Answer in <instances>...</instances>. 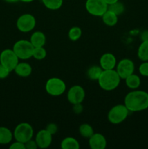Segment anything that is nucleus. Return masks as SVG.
<instances>
[{
	"instance_id": "10",
	"label": "nucleus",
	"mask_w": 148,
	"mask_h": 149,
	"mask_svg": "<svg viewBox=\"0 0 148 149\" xmlns=\"http://www.w3.org/2000/svg\"><path fill=\"white\" fill-rule=\"evenodd\" d=\"M135 70V65L133 61L129 58L122 59L117 63L115 71L121 79H125L131 74H133Z\"/></svg>"
},
{
	"instance_id": "3",
	"label": "nucleus",
	"mask_w": 148,
	"mask_h": 149,
	"mask_svg": "<svg viewBox=\"0 0 148 149\" xmlns=\"http://www.w3.org/2000/svg\"><path fill=\"white\" fill-rule=\"evenodd\" d=\"M12 49L19 59L26 61L32 58L34 47L29 40L20 39L14 44Z\"/></svg>"
},
{
	"instance_id": "7",
	"label": "nucleus",
	"mask_w": 148,
	"mask_h": 149,
	"mask_svg": "<svg viewBox=\"0 0 148 149\" xmlns=\"http://www.w3.org/2000/svg\"><path fill=\"white\" fill-rule=\"evenodd\" d=\"M36 18L30 13L21 15L16 21V27L22 33H28L32 31L36 27Z\"/></svg>"
},
{
	"instance_id": "6",
	"label": "nucleus",
	"mask_w": 148,
	"mask_h": 149,
	"mask_svg": "<svg viewBox=\"0 0 148 149\" xmlns=\"http://www.w3.org/2000/svg\"><path fill=\"white\" fill-rule=\"evenodd\" d=\"M45 90L49 95L57 97L65 93L66 90V84L60 78L51 77L46 81Z\"/></svg>"
},
{
	"instance_id": "11",
	"label": "nucleus",
	"mask_w": 148,
	"mask_h": 149,
	"mask_svg": "<svg viewBox=\"0 0 148 149\" xmlns=\"http://www.w3.org/2000/svg\"><path fill=\"white\" fill-rule=\"evenodd\" d=\"M85 90L80 85L72 86L68 90V94H67L68 100L72 105L81 103L85 99Z\"/></svg>"
},
{
	"instance_id": "31",
	"label": "nucleus",
	"mask_w": 148,
	"mask_h": 149,
	"mask_svg": "<svg viewBox=\"0 0 148 149\" xmlns=\"http://www.w3.org/2000/svg\"><path fill=\"white\" fill-rule=\"evenodd\" d=\"M10 149H26V146L23 143L20 142V141H15V142L12 143L11 145L10 146Z\"/></svg>"
},
{
	"instance_id": "32",
	"label": "nucleus",
	"mask_w": 148,
	"mask_h": 149,
	"mask_svg": "<svg viewBox=\"0 0 148 149\" xmlns=\"http://www.w3.org/2000/svg\"><path fill=\"white\" fill-rule=\"evenodd\" d=\"M26 146V149H36L38 148V146L36 144L35 140H33V138L30 140H29L28 141L25 143Z\"/></svg>"
},
{
	"instance_id": "9",
	"label": "nucleus",
	"mask_w": 148,
	"mask_h": 149,
	"mask_svg": "<svg viewBox=\"0 0 148 149\" xmlns=\"http://www.w3.org/2000/svg\"><path fill=\"white\" fill-rule=\"evenodd\" d=\"M20 59L12 49H5L0 53V63L10 70L14 71Z\"/></svg>"
},
{
	"instance_id": "33",
	"label": "nucleus",
	"mask_w": 148,
	"mask_h": 149,
	"mask_svg": "<svg viewBox=\"0 0 148 149\" xmlns=\"http://www.w3.org/2000/svg\"><path fill=\"white\" fill-rule=\"evenodd\" d=\"M73 111L76 114H80L82 113L83 110H84V107H83L81 103H77V104L73 105Z\"/></svg>"
},
{
	"instance_id": "28",
	"label": "nucleus",
	"mask_w": 148,
	"mask_h": 149,
	"mask_svg": "<svg viewBox=\"0 0 148 149\" xmlns=\"http://www.w3.org/2000/svg\"><path fill=\"white\" fill-rule=\"evenodd\" d=\"M139 74L143 77H148V62L143 61L139 67Z\"/></svg>"
},
{
	"instance_id": "23",
	"label": "nucleus",
	"mask_w": 148,
	"mask_h": 149,
	"mask_svg": "<svg viewBox=\"0 0 148 149\" xmlns=\"http://www.w3.org/2000/svg\"><path fill=\"white\" fill-rule=\"evenodd\" d=\"M78 132L83 138H87V139H89L94 133V129L91 125L87 123H84L80 125L78 128Z\"/></svg>"
},
{
	"instance_id": "18",
	"label": "nucleus",
	"mask_w": 148,
	"mask_h": 149,
	"mask_svg": "<svg viewBox=\"0 0 148 149\" xmlns=\"http://www.w3.org/2000/svg\"><path fill=\"white\" fill-rule=\"evenodd\" d=\"M101 17L104 24L110 27L115 26L118 20V16L109 10H107Z\"/></svg>"
},
{
	"instance_id": "13",
	"label": "nucleus",
	"mask_w": 148,
	"mask_h": 149,
	"mask_svg": "<svg viewBox=\"0 0 148 149\" xmlns=\"http://www.w3.org/2000/svg\"><path fill=\"white\" fill-rule=\"evenodd\" d=\"M117 65V60L113 54L107 52L100 57V65L102 70L115 69Z\"/></svg>"
},
{
	"instance_id": "36",
	"label": "nucleus",
	"mask_w": 148,
	"mask_h": 149,
	"mask_svg": "<svg viewBox=\"0 0 148 149\" xmlns=\"http://www.w3.org/2000/svg\"><path fill=\"white\" fill-rule=\"evenodd\" d=\"M4 1L7 3H16L19 1V0H4Z\"/></svg>"
},
{
	"instance_id": "35",
	"label": "nucleus",
	"mask_w": 148,
	"mask_h": 149,
	"mask_svg": "<svg viewBox=\"0 0 148 149\" xmlns=\"http://www.w3.org/2000/svg\"><path fill=\"white\" fill-rule=\"evenodd\" d=\"M104 1H105L106 4H107V5H110V4L117 2V1H118L119 0H104Z\"/></svg>"
},
{
	"instance_id": "16",
	"label": "nucleus",
	"mask_w": 148,
	"mask_h": 149,
	"mask_svg": "<svg viewBox=\"0 0 148 149\" xmlns=\"http://www.w3.org/2000/svg\"><path fill=\"white\" fill-rule=\"evenodd\" d=\"M29 41L34 47H44L46 42V38L43 32L40 31H36L32 33Z\"/></svg>"
},
{
	"instance_id": "19",
	"label": "nucleus",
	"mask_w": 148,
	"mask_h": 149,
	"mask_svg": "<svg viewBox=\"0 0 148 149\" xmlns=\"http://www.w3.org/2000/svg\"><path fill=\"white\" fill-rule=\"evenodd\" d=\"M60 147L62 149H79L80 144L75 138L66 137L61 141Z\"/></svg>"
},
{
	"instance_id": "24",
	"label": "nucleus",
	"mask_w": 148,
	"mask_h": 149,
	"mask_svg": "<svg viewBox=\"0 0 148 149\" xmlns=\"http://www.w3.org/2000/svg\"><path fill=\"white\" fill-rule=\"evenodd\" d=\"M46 8L50 10H57L62 7L63 0H42Z\"/></svg>"
},
{
	"instance_id": "17",
	"label": "nucleus",
	"mask_w": 148,
	"mask_h": 149,
	"mask_svg": "<svg viewBox=\"0 0 148 149\" xmlns=\"http://www.w3.org/2000/svg\"><path fill=\"white\" fill-rule=\"evenodd\" d=\"M13 138V132L6 127H0V145L10 143Z\"/></svg>"
},
{
	"instance_id": "38",
	"label": "nucleus",
	"mask_w": 148,
	"mask_h": 149,
	"mask_svg": "<svg viewBox=\"0 0 148 149\" xmlns=\"http://www.w3.org/2000/svg\"><path fill=\"white\" fill-rule=\"evenodd\" d=\"M41 1H42V0H41Z\"/></svg>"
},
{
	"instance_id": "22",
	"label": "nucleus",
	"mask_w": 148,
	"mask_h": 149,
	"mask_svg": "<svg viewBox=\"0 0 148 149\" xmlns=\"http://www.w3.org/2000/svg\"><path fill=\"white\" fill-rule=\"evenodd\" d=\"M137 56L142 61H148V41L142 42L137 50Z\"/></svg>"
},
{
	"instance_id": "12",
	"label": "nucleus",
	"mask_w": 148,
	"mask_h": 149,
	"mask_svg": "<svg viewBox=\"0 0 148 149\" xmlns=\"http://www.w3.org/2000/svg\"><path fill=\"white\" fill-rule=\"evenodd\" d=\"M34 140L37 144L38 148L41 149L47 148L52 144V135L46 129H42L36 133Z\"/></svg>"
},
{
	"instance_id": "2",
	"label": "nucleus",
	"mask_w": 148,
	"mask_h": 149,
	"mask_svg": "<svg viewBox=\"0 0 148 149\" xmlns=\"http://www.w3.org/2000/svg\"><path fill=\"white\" fill-rule=\"evenodd\" d=\"M120 79L115 69L103 70L97 81L103 90L113 91L118 87Z\"/></svg>"
},
{
	"instance_id": "29",
	"label": "nucleus",
	"mask_w": 148,
	"mask_h": 149,
	"mask_svg": "<svg viewBox=\"0 0 148 149\" xmlns=\"http://www.w3.org/2000/svg\"><path fill=\"white\" fill-rule=\"evenodd\" d=\"M11 71L7 69L6 67L0 63V79H4L10 75Z\"/></svg>"
},
{
	"instance_id": "5",
	"label": "nucleus",
	"mask_w": 148,
	"mask_h": 149,
	"mask_svg": "<svg viewBox=\"0 0 148 149\" xmlns=\"http://www.w3.org/2000/svg\"><path fill=\"white\" fill-rule=\"evenodd\" d=\"M33 128L27 122L18 124L13 131V137L15 140L26 143L33 137Z\"/></svg>"
},
{
	"instance_id": "30",
	"label": "nucleus",
	"mask_w": 148,
	"mask_h": 149,
	"mask_svg": "<svg viewBox=\"0 0 148 149\" xmlns=\"http://www.w3.org/2000/svg\"><path fill=\"white\" fill-rule=\"evenodd\" d=\"M45 129H46V130L49 132V133H51L52 135H55L57 132L58 127L56 124L49 123L46 125V127Z\"/></svg>"
},
{
	"instance_id": "27",
	"label": "nucleus",
	"mask_w": 148,
	"mask_h": 149,
	"mask_svg": "<svg viewBox=\"0 0 148 149\" xmlns=\"http://www.w3.org/2000/svg\"><path fill=\"white\" fill-rule=\"evenodd\" d=\"M46 50L44 47H34L33 52V56L32 58H35L38 61H41L44 59L46 57Z\"/></svg>"
},
{
	"instance_id": "21",
	"label": "nucleus",
	"mask_w": 148,
	"mask_h": 149,
	"mask_svg": "<svg viewBox=\"0 0 148 149\" xmlns=\"http://www.w3.org/2000/svg\"><path fill=\"white\" fill-rule=\"evenodd\" d=\"M102 71V68L100 67V65H92L87 70V77L91 81H97Z\"/></svg>"
},
{
	"instance_id": "26",
	"label": "nucleus",
	"mask_w": 148,
	"mask_h": 149,
	"mask_svg": "<svg viewBox=\"0 0 148 149\" xmlns=\"http://www.w3.org/2000/svg\"><path fill=\"white\" fill-rule=\"evenodd\" d=\"M107 10H110V11L113 12L115 14L117 15L118 16L120 15L123 13V12L125 11V7L123 5V4L120 1H117V2L114 3V4H112L110 5H108L107 7Z\"/></svg>"
},
{
	"instance_id": "34",
	"label": "nucleus",
	"mask_w": 148,
	"mask_h": 149,
	"mask_svg": "<svg viewBox=\"0 0 148 149\" xmlns=\"http://www.w3.org/2000/svg\"><path fill=\"white\" fill-rule=\"evenodd\" d=\"M140 39L141 40H142V42H144V41H148V30L143 31L141 33Z\"/></svg>"
},
{
	"instance_id": "20",
	"label": "nucleus",
	"mask_w": 148,
	"mask_h": 149,
	"mask_svg": "<svg viewBox=\"0 0 148 149\" xmlns=\"http://www.w3.org/2000/svg\"><path fill=\"white\" fill-rule=\"evenodd\" d=\"M125 82L127 87L131 90H136L141 84L140 77L135 74H132L125 79Z\"/></svg>"
},
{
	"instance_id": "15",
	"label": "nucleus",
	"mask_w": 148,
	"mask_h": 149,
	"mask_svg": "<svg viewBox=\"0 0 148 149\" xmlns=\"http://www.w3.org/2000/svg\"><path fill=\"white\" fill-rule=\"evenodd\" d=\"M32 67L29 63L26 62H19L15 68L14 71L20 77H28L32 74Z\"/></svg>"
},
{
	"instance_id": "37",
	"label": "nucleus",
	"mask_w": 148,
	"mask_h": 149,
	"mask_svg": "<svg viewBox=\"0 0 148 149\" xmlns=\"http://www.w3.org/2000/svg\"><path fill=\"white\" fill-rule=\"evenodd\" d=\"M19 1H22V2H25V3H30V2H32L33 0H19Z\"/></svg>"
},
{
	"instance_id": "14",
	"label": "nucleus",
	"mask_w": 148,
	"mask_h": 149,
	"mask_svg": "<svg viewBox=\"0 0 148 149\" xmlns=\"http://www.w3.org/2000/svg\"><path fill=\"white\" fill-rule=\"evenodd\" d=\"M89 146L91 149H104L107 146V140L101 133H94L89 138Z\"/></svg>"
},
{
	"instance_id": "8",
	"label": "nucleus",
	"mask_w": 148,
	"mask_h": 149,
	"mask_svg": "<svg viewBox=\"0 0 148 149\" xmlns=\"http://www.w3.org/2000/svg\"><path fill=\"white\" fill-rule=\"evenodd\" d=\"M86 11L95 17H102L107 10L108 5L104 0H86L85 3Z\"/></svg>"
},
{
	"instance_id": "25",
	"label": "nucleus",
	"mask_w": 148,
	"mask_h": 149,
	"mask_svg": "<svg viewBox=\"0 0 148 149\" xmlns=\"http://www.w3.org/2000/svg\"><path fill=\"white\" fill-rule=\"evenodd\" d=\"M68 38L73 42H76L81 37L82 35V31L78 26H73L71 27L68 31Z\"/></svg>"
},
{
	"instance_id": "4",
	"label": "nucleus",
	"mask_w": 148,
	"mask_h": 149,
	"mask_svg": "<svg viewBox=\"0 0 148 149\" xmlns=\"http://www.w3.org/2000/svg\"><path fill=\"white\" fill-rule=\"evenodd\" d=\"M129 109L124 104H118L112 107L107 113V120L113 125L124 122L129 113Z\"/></svg>"
},
{
	"instance_id": "1",
	"label": "nucleus",
	"mask_w": 148,
	"mask_h": 149,
	"mask_svg": "<svg viewBox=\"0 0 148 149\" xmlns=\"http://www.w3.org/2000/svg\"><path fill=\"white\" fill-rule=\"evenodd\" d=\"M124 105L130 112H139L148 109V93L136 90L128 93L124 98Z\"/></svg>"
}]
</instances>
